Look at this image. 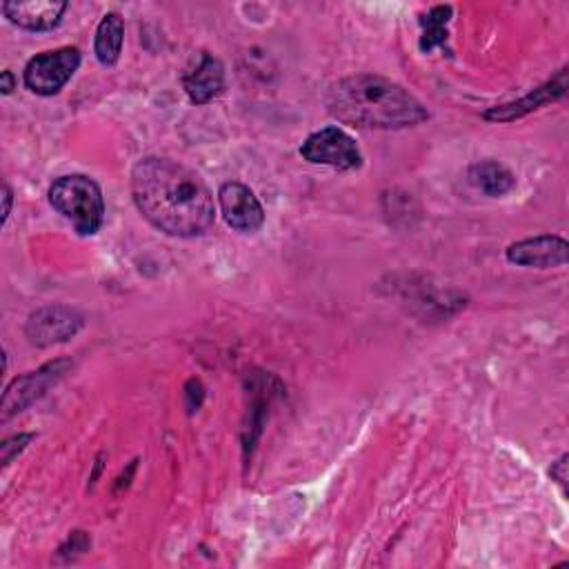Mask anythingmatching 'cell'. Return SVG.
Segmentation results:
<instances>
[{"mask_svg": "<svg viewBox=\"0 0 569 569\" xmlns=\"http://www.w3.org/2000/svg\"><path fill=\"white\" fill-rule=\"evenodd\" d=\"M131 196L138 211L167 236L193 238L213 227V196L182 162L158 156L138 160L131 169Z\"/></svg>", "mask_w": 569, "mask_h": 569, "instance_id": "cell-1", "label": "cell"}, {"mask_svg": "<svg viewBox=\"0 0 569 569\" xmlns=\"http://www.w3.org/2000/svg\"><path fill=\"white\" fill-rule=\"evenodd\" d=\"M325 102L336 120L360 129H402L429 118L407 89L373 73L340 78L329 87Z\"/></svg>", "mask_w": 569, "mask_h": 569, "instance_id": "cell-2", "label": "cell"}, {"mask_svg": "<svg viewBox=\"0 0 569 569\" xmlns=\"http://www.w3.org/2000/svg\"><path fill=\"white\" fill-rule=\"evenodd\" d=\"M51 207L67 218L80 236H91L104 220V200L100 187L80 173L62 176L49 187Z\"/></svg>", "mask_w": 569, "mask_h": 569, "instance_id": "cell-3", "label": "cell"}, {"mask_svg": "<svg viewBox=\"0 0 569 569\" xmlns=\"http://www.w3.org/2000/svg\"><path fill=\"white\" fill-rule=\"evenodd\" d=\"M80 64L78 47H60L31 58L24 67V84L38 96L58 93L76 73Z\"/></svg>", "mask_w": 569, "mask_h": 569, "instance_id": "cell-4", "label": "cell"}, {"mask_svg": "<svg viewBox=\"0 0 569 569\" xmlns=\"http://www.w3.org/2000/svg\"><path fill=\"white\" fill-rule=\"evenodd\" d=\"M69 369H71V360L60 358V360H51V362L42 365L36 371L18 376L4 389V396H2V402H0V418L9 420L11 416L27 409L31 402L42 398L47 393V389L51 385H56Z\"/></svg>", "mask_w": 569, "mask_h": 569, "instance_id": "cell-5", "label": "cell"}, {"mask_svg": "<svg viewBox=\"0 0 569 569\" xmlns=\"http://www.w3.org/2000/svg\"><path fill=\"white\" fill-rule=\"evenodd\" d=\"M300 156L313 164H329L333 169H358L362 164V153L353 138L340 127H325L311 133L302 147Z\"/></svg>", "mask_w": 569, "mask_h": 569, "instance_id": "cell-6", "label": "cell"}, {"mask_svg": "<svg viewBox=\"0 0 569 569\" xmlns=\"http://www.w3.org/2000/svg\"><path fill=\"white\" fill-rule=\"evenodd\" d=\"M82 327V316L67 305H44L24 325V336L36 347H51L69 340Z\"/></svg>", "mask_w": 569, "mask_h": 569, "instance_id": "cell-7", "label": "cell"}, {"mask_svg": "<svg viewBox=\"0 0 569 569\" xmlns=\"http://www.w3.org/2000/svg\"><path fill=\"white\" fill-rule=\"evenodd\" d=\"M218 202L227 224L233 227L236 231L251 233L260 229L264 222V211L260 200L242 182H224L218 191Z\"/></svg>", "mask_w": 569, "mask_h": 569, "instance_id": "cell-8", "label": "cell"}, {"mask_svg": "<svg viewBox=\"0 0 569 569\" xmlns=\"http://www.w3.org/2000/svg\"><path fill=\"white\" fill-rule=\"evenodd\" d=\"M567 256H569V244L562 236H556V233H542L536 238L518 240L509 244L505 251V258L511 264L538 267V269L560 267L567 262Z\"/></svg>", "mask_w": 569, "mask_h": 569, "instance_id": "cell-9", "label": "cell"}, {"mask_svg": "<svg viewBox=\"0 0 569 569\" xmlns=\"http://www.w3.org/2000/svg\"><path fill=\"white\" fill-rule=\"evenodd\" d=\"M567 73H569L567 67L560 69L551 80H547L545 84H540L538 89H533L525 98H520L516 102H509V104L491 107L489 111H485V118L493 120V122H511L516 118H522V116L540 109L547 102H553V100L562 98L565 91H567Z\"/></svg>", "mask_w": 569, "mask_h": 569, "instance_id": "cell-10", "label": "cell"}, {"mask_svg": "<svg viewBox=\"0 0 569 569\" xmlns=\"http://www.w3.org/2000/svg\"><path fill=\"white\" fill-rule=\"evenodd\" d=\"M67 2L33 0V2H2V13L9 22L27 31H49L58 27Z\"/></svg>", "mask_w": 569, "mask_h": 569, "instance_id": "cell-11", "label": "cell"}, {"mask_svg": "<svg viewBox=\"0 0 569 569\" xmlns=\"http://www.w3.org/2000/svg\"><path fill=\"white\" fill-rule=\"evenodd\" d=\"M184 91L193 104H207L224 89V69L222 62L209 53L202 56L200 64L184 76Z\"/></svg>", "mask_w": 569, "mask_h": 569, "instance_id": "cell-12", "label": "cell"}, {"mask_svg": "<svg viewBox=\"0 0 569 569\" xmlns=\"http://www.w3.org/2000/svg\"><path fill=\"white\" fill-rule=\"evenodd\" d=\"M122 38H124V22L120 13L111 11L107 13L98 29H96V40H93V51L100 64L111 67L118 62L120 51H122Z\"/></svg>", "mask_w": 569, "mask_h": 569, "instance_id": "cell-13", "label": "cell"}, {"mask_svg": "<svg viewBox=\"0 0 569 569\" xmlns=\"http://www.w3.org/2000/svg\"><path fill=\"white\" fill-rule=\"evenodd\" d=\"M469 180L476 189H480L482 193H487L491 198L505 196L516 184L513 173L502 162H496V160H482V162L471 164Z\"/></svg>", "mask_w": 569, "mask_h": 569, "instance_id": "cell-14", "label": "cell"}, {"mask_svg": "<svg viewBox=\"0 0 569 569\" xmlns=\"http://www.w3.org/2000/svg\"><path fill=\"white\" fill-rule=\"evenodd\" d=\"M449 18H451V7L449 4L431 7L427 13L420 16V27H422L420 51L429 53L436 47H447Z\"/></svg>", "mask_w": 569, "mask_h": 569, "instance_id": "cell-15", "label": "cell"}, {"mask_svg": "<svg viewBox=\"0 0 569 569\" xmlns=\"http://www.w3.org/2000/svg\"><path fill=\"white\" fill-rule=\"evenodd\" d=\"M33 440V433H18V436H11L7 438L2 445H0V462L2 467H7L16 453H20L29 442Z\"/></svg>", "mask_w": 569, "mask_h": 569, "instance_id": "cell-16", "label": "cell"}, {"mask_svg": "<svg viewBox=\"0 0 569 569\" xmlns=\"http://www.w3.org/2000/svg\"><path fill=\"white\" fill-rule=\"evenodd\" d=\"M549 473H551V480H556V482L562 487V491H565V482H567V456H560V460H556V462L551 465Z\"/></svg>", "mask_w": 569, "mask_h": 569, "instance_id": "cell-17", "label": "cell"}, {"mask_svg": "<svg viewBox=\"0 0 569 569\" xmlns=\"http://www.w3.org/2000/svg\"><path fill=\"white\" fill-rule=\"evenodd\" d=\"M11 202H13V193H11V187L4 182L2 184V224L7 222V218L11 213Z\"/></svg>", "mask_w": 569, "mask_h": 569, "instance_id": "cell-18", "label": "cell"}, {"mask_svg": "<svg viewBox=\"0 0 569 569\" xmlns=\"http://www.w3.org/2000/svg\"><path fill=\"white\" fill-rule=\"evenodd\" d=\"M0 89H2V93H4V96H7V93H11V91L16 89V78H13V73H11L9 69L0 73Z\"/></svg>", "mask_w": 569, "mask_h": 569, "instance_id": "cell-19", "label": "cell"}]
</instances>
